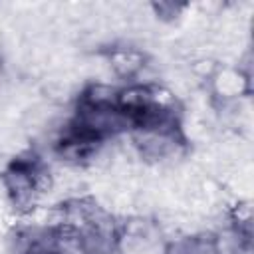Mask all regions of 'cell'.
Listing matches in <instances>:
<instances>
[{
  "label": "cell",
  "mask_w": 254,
  "mask_h": 254,
  "mask_svg": "<svg viewBox=\"0 0 254 254\" xmlns=\"http://www.w3.org/2000/svg\"><path fill=\"white\" fill-rule=\"evenodd\" d=\"M0 183L12 208L20 214H30L52 189V175L36 151H24L2 169Z\"/></svg>",
  "instance_id": "1"
},
{
  "label": "cell",
  "mask_w": 254,
  "mask_h": 254,
  "mask_svg": "<svg viewBox=\"0 0 254 254\" xmlns=\"http://www.w3.org/2000/svg\"><path fill=\"white\" fill-rule=\"evenodd\" d=\"M111 71L121 77V79H129V83H133L139 73L147 67V54L143 50H139L137 46H125V44H115L111 48H107L103 52Z\"/></svg>",
  "instance_id": "4"
},
{
  "label": "cell",
  "mask_w": 254,
  "mask_h": 254,
  "mask_svg": "<svg viewBox=\"0 0 254 254\" xmlns=\"http://www.w3.org/2000/svg\"><path fill=\"white\" fill-rule=\"evenodd\" d=\"M151 10L153 14L163 20V22H175L185 10H187V4H177V2H153L151 4Z\"/></svg>",
  "instance_id": "5"
},
{
  "label": "cell",
  "mask_w": 254,
  "mask_h": 254,
  "mask_svg": "<svg viewBox=\"0 0 254 254\" xmlns=\"http://www.w3.org/2000/svg\"><path fill=\"white\" fill-rule=\"evenodd\" d=\"M169 240L153 218L131 216L117 222V254H167Z\"/></svg>",
  "instance_id": "2"
},
{
  "label": "cell",
  "mask_w": 254,
  "mask_h": 254,
  "mask_svg": "<svg viewBox=\"0 0 254 254\" xmlns=\"http://www.w3.org/2000/svg\"><path fill=\"white\" fill-rule=\"evenodd\" d=\"M0 65H2V58H0Z\"/></svg>",
  "instance_id": "6"
},
{
  "label": "cell",
  "mask_w": 254,
  "mask_h": 254,
  "mask_svg": "<svg viewBox=\"0 0 254 254\" xmlns=\"http://www.w3.org/2000/svg\"><path fill=\"white\" fill-rule=\"evenodd\" d=\"M137 153L149 163H163L179 157L187 147L183 123L135 129L129 133Z\"/></svg>",
  "instance_id": "3"
}]
</instances>
